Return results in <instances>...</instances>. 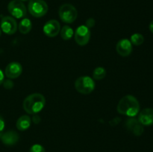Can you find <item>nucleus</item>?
<instances>
[{"label": "nucleus", "mask_w": 153, "mask_h": 152, "mask_svg": "<svg viewBox=\"0 0 153 152\" xmlns=\"http://www.w3.org/2000/svg\"><path fill=\"white\" fill-rule=\"evenodd\" d=\"M117 110L120 114L128 117H134L140 112V104L135 97L127 95L120 100Z\"/></svg>", "instance_id": "1"}, {"label": "nucleus", "mask_w": 153, "mask_h": 152, "mask_svg": "<svg viewBox=\"0 0 153 152\" xmlns=\"http://www.w3.org/2000/svg\"><path fill=\"white\" fill-rule=\"evenodd\" d=\"M46 104L45 97L40 93H32L25 98L22 104L24 110L28 114H37Z\"/></svg>", "instance_id": "2"}, {"label": "nucleus", "mask_w": 153, "mask_h": 152, "mask_svg": "<svg viewBox=\"0 0 153 152\" xmlns=\"http://www.w3.org/2000/svg\"><path fill=\"white\" fill-rule=\"evenodd\" d=\"M75 88L79 93L88 95L95 89V82L89 76H81L75 81Z\"/></svg>", "instance_id": "3"}, {"label": "nucleus", "mask_w": 153, "mask_h": 152, "mask_svg": "<svg viewBox=\"0 0 153 152\" xmlns=\"http://www.w3.org/2000/svg\"><path fill=\"white\" fill-rule=\"evenodd\" d=\"M60 19L65 23H73L76 19L78 12L76 7L70 4H64L59 8Z\"/></svg>", "instance_id": "4"}, {"label": "nucleus", "mask_w": 153, "mask_h": 152, "mask_svg": "<svg viewBox=\"0 0 153 152\" xmlns=\"http://www.w3.org/2000/svg\"><path fill=\"white\" fill-rule=\"evenodd\" d=\"M28 11L34 17H42L48 11V5L44 0H30L28 2Z\"/></svg>", "instance_id": "5"}, {"label": "nucleus", "mask_w": 153, "mask_h": 152, "mask_svg": "<svg viewBox=\"0 0 153 152\" xmlns=\"http://www.w3.org/2000/svg\"><path fill=\"white\" fill-rule=\"evenodd\" d=\"M7 10L10 15L16 19L25 17L27 13L25 4L19 0H13L10 1L7 5Z\"/></svg>", "instance_id": "6"}, {"label": "nucleus", "mask_w": 153, "mask_h": 152, "mask_svg": "<svg viewBox=\"0 0 153 152\" xmlns=\"http://www.w3.org/2000/svg\"><path fill=\"white\" fill-rule=\"evenodd\" d=\"M75 40L79 46H85L88 44L91 38V31L86 25H80L75 32Z\"/></svg>", "instance_id": "7"}, {"label": "nucleus", "mask_w": 153, "mask_h": 152, "mask_svg": "<svg viewBox=\"0 0 153 152\" xmlns=\"http://www.w3.org/2000/svg\"><path fill=\"white\" fill-rule=\"evenodd\" d=\"M1 31L6 34L12 35L17 30V23L13 17L9 16H3L0 22Z\"/></svg>", "instance_id": "8"}, {"label": "nucleus", "mask_w": 153, "mask_h": 152, "mask_svg": "<svg viewBox=\"0 0 153 152\" xmlns=\"http://www.w3.org/2000/svg\"><path fill=\"white\" fill-rule=\"evenodd\" d=\"M43 32L47 37H56L61 31L60 23L55 19H51L46 22L43 26Z\"/></svg>", "instance_id": "9"}, {"label": "nucleus", "mask_w": 153, "mask_h": 152, "mask_svg": "<svg viewBox=\"0 0 153 152\" xmlns=\"http://www.w3.org/2000/svg\"><path fill=\"white\" fill-rule=\"evenodd\" d=\"M22 72V67L18 62H12L7 64L4 70V74L8 78L14 79L19 77Z\"/></svg>", "instance_id": "10"}, {"label": "nucleus", "mask_w": 153, "mask_h": 152, "mask_svg": "<svg viewBox=\"0 0 153 152\" xmlns=\"http://www.w3.org/2000/svg\"><path fill=\"white\" fill-rule=\"evenodd\" d=\"M116 50L121 56L127 57L132 52V44L128 39H122L117 43Z\"/></svg>", "instance_id": "11"}, {"label": "nucleus", "mask_w": 153, "mask_h": 152, "mask_svg": "<svg viewBox=\"0 0 153 152\" xmlns=\"http://www.w3.org/2000/svg\"><path fill=\"white\" fill-rule=\"evenodd\" d=\"M138 122L143 126H151L153 125V109L146 108L140 112L137 118Z\"/></svg>", "instance_id": "12"}, {"label": "nucleus", "mask_w": 153, "mask_h": 152, "mask_svg": "<svg viewBox=\"0 0 153 152\" xmlns=\"http://www.w3.org/2000/svg\"><path fill=\"white\" fill-rule=\"evenodd\" d=\"M1 141L2 142L3 144L5 145L11 146L14 145L15 144L18 142L19 139V134L14 131H8L3 133L0 137Z\"/></svg>", "instance_id": "13"}, {"label": "nucleus", "mask_w": 153, "mask_h": 152, "mask_svg": "<svg viewBox=\"0 0 153 152\" xmlns=\"http://www.w3.org/2000/svg\"><path fill=\"white\" fill-rule=\"evenodd\" d=\"M126 127L135 136L141 135L143 133V126L134 117H129L126 121Z\"/></svg>", "instance_id": "14"}, {"label": "nucleus", "mask_w": 153, "mask_h": 152, "mask_svg": "<svg viewBox=\"0 0 153 152\" xmlns=\"http://www.w3.org/2000/svg\"><path fill=\"white\" fill-rule=\"evenodd\" d=\"M31 119L28 116H22L17 119L16 123V127L19 131H24L28 130L31 126Z\"/></svg>", "instance_id": "15"}, {"label": "nucleus", "mask_w": 153, "mask_h": 152, "mask_svg": "<svg viewBox=\"0 0 153 152\" xmlns=\"http://www.w3.org/2000/svg\"><path fill=\"white\" fill-rule=\"evenodd\" d=\"M19 30L21 34H27L32 28V23L28 18H23L19 24Z\"/></svg>", "instance_id": "16"}, {"label": "nucleus", "mask_w": 153, "mask_h": 152, "mask_svg": "<svg viewBox=\"0 0 153 152\" xmlns=\"http://www.w3.org/2000/svg\"><path fill=\"white\" fill-rule=\"evenodd\" d=\"M60 32H61V38L64 40H69L73 37V34H74L73 28L69 25H64L61 29Z\"/></svg>", "instance_id": "17"}, {"label": "nucleus", "mask_w": 153, "mask_h": 152, "mask_svg": "<svg viewBox=\"0 0 153 152\" xmlns=\"http://www.w3.org/2000/svg\"><path fill=\"white\" fill-rule=\"evenodd\" d=\"M106 76V70L103 67H97L94 70L93 77L95 80H102Z\"/></svg>", "instance_id": "18"}, {"label": "nucleus", "mask_w": 153, "mask_h": 152, "mask_svg": "<svg viewBox=\"0 0 153 152\" xmlns=\"http://www.w3.org/2000/svg\"><path fill=\"white\" fill-rule=\"evenodd\" d=\"M144 41V37L141 34L139 33H135V34H132L130 39V42L131 44L134 45V46H140L142 43Z\"/></svg>", "instance_id": "19"}, {"label": "nucleus", "mask_w": 153, "mask_h": 152, "mask_svg": "<svg viewBox=\"0 0 153 152\" xmlns=\"http://www.w3.org/2000/svg\"><path fill=\"white\" fill-rule=\"evenodd\" d=\"M29 152H46L43 145L40 144H34L30 148Z\"/></svg>", "instance_id": "20"}, {"label": "nucleus", "mask_w": 153, "mask_h": 152, "mask_svg": "<svg viewBox=\"0 0 153 152\" xmlns=\"http://www.w3.org/2000/svg\"><path fill=\"white\" fill-rule=\"evenodd\" d=\"M3 86H4V87L5 88V89H12V88L13 87V83L12 80H5L3 81Z\"/></svg>", "instance_id": "21"}, {"label": "nucleus", "mask_w": 153, "mask_h": 152, "mask_svg": "<svg viewBox=\"0 0 153 152\" xmlns=\"http://www.w3.org/2000/svg\"><path fill=\"white\" fill-rule=\"evenodd\" d=\"M4 121L3 119V118L0 116V137H1V134L4 133Z\"/></svg>", "instance_id": "22"}, {"label": "nucleus", "mask_w": 153, "mask_h": 152, "mask_svg": "<svg viewBox=\"0 0 153 152\" xmlns=\"http://www.w3.org/2000/svg\"><path fill=\"white\" fill-rule=\"evenodd\" d=\"M95 25V20H94V19H92V18H91V19H88V20H87L86 22V26L88 27L89 28H92L94 25Z\"/></svg>", "instance_id": "23"}, {"label": "nucleus", "mask_w": 153, "mask_h": 152, "mask_svg": "<svg viewBox=\"0 0 153 152\" xmlns=\"http://www.w3.org/2000/svg\"><path fill=\"white\" fill-rule=\"evenodd\" d=\"M32 121H33V122H34V123L38 124L39 122H40V119L37 114H34V116H33V118H32Z\"/></svg>", "instance_id": "24"}, {"label": "nucleus", "mask_w": 153, "mask_h": 152, "mask_svg": "<svg viewBox=\"0 0 153 152\" xmlns=\"http://www.w3.org/2000/svg\"><path fill=\"white\" fill-rule=\"evenodd\" d=\"M3 81H4V73L0 69V85L3 83Z\"/></svg>", "instance_id": "25"}, {"label": "nucleus", "mask_w": 153, "mask_h": 152, "mask_svg": "<svg viewBox=\"0 0 153 152\" xmlns=\"http://www.w3.org/2000/svg\"><path fill=\"white\" fill-rule=\"evenodd\" d=\"M149 31H150L151 32H152L153 34V20L150 22V24H149Z\"/></svg>", "instance_id": "26"}, {"label": "nucleus", "mask_w": 153, "mask_h": 152, "mask_svg": "<svg viewBox=\"0 0 153 152\" xmlns=\"http://www.w3.org/2000/svg\"><path fill=\"white\" fill-rule=\"evenodd\" d=\"M19 1H27V0H19Z\"/></svg>", "instance_id": "27"}, {"label": "nucleus", "mask_w": 153, "mask_h": 152, "mask_svg": "<svg viewBox=\"0 0 153 152\" xmlns=\"http://www.w3.org/2000/svg\"><path fill=\"white\" fill-rule=\"evenodd\" d=\"M0 36H1V28H0Z\"/></svg>", "instance_id": "28"}]
</instances>
